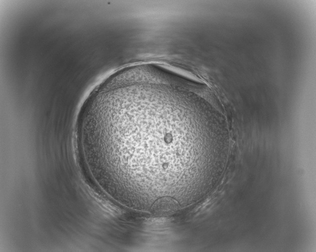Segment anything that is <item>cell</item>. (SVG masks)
Wrapping results in <instances>:
<instances>
[{
    "label": "cell",
    "mask_w": 316,
    "mask_h": 252,
    "mask_svg": "<svg viewBox=\"0 0 316 252\" xmlns=\"http://www.w3.org/2000/svg\"><path fill=\"white\" fill-rule=\"evenodd\" d=\"M182 88L123 82L98 95L84 128L122 202L149 208L157 199L188 202L196 194L199 140Z\"/></svg>",
    "instance_id": "1"
}]
</instances>
